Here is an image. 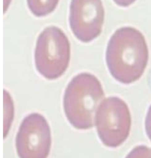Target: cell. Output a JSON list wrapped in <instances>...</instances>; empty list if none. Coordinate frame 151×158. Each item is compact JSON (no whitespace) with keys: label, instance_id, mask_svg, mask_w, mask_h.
I'll return each instance as SVG.
<instances>
[{"label":"cell","instance_id":"cell-1","mask_svg":"<svg viewBox=\"0 0 151 158\" xmlns=\"http://www.w3.org/2000/svg\"><path fill=\"white\" fill-rule=\"evenodd\" d=\"M149 51L144 35L137 29L124 27L109 40L106 61L112 76L124 84L138 80L148 64Z\"/></svg>","mask_w":151,"mask_h":158},{"label":"cell","instance_id":"cell-2","mask_svg":"<svg viewBox=\"0 0 151 158\" xmlns=\"http://www.w3.org/2000/svg\"><path fill=\"white\" fill-rule=\"evenodd\" d=\"M105 97L98 79L88 73L74 77L66 89L63 107L70 124L78 129L93 127L99 106Z\"/></svg>","mask_w":151,"mask_h":158},{"label":"cell","instance_id":"cell-3","mask_svg":"<svg viewBox=\"0 0 151 158\" xmlns=\"http://www.w3.org/2000/svg\"><path fill=\"white\" fill-rule=\"evenodd\" d=\"M34 59L37 71L46 79L62 76L70 59V44L65 33L57 27L46 28L38 37Z\"/></svg>","mask_w":151,"mask_h":158},{"label":"cell","instance_id":"cell-4","mask_svg":"<svg viewBox=\"0 0 151 158\" xmlns=\"http://www.w3.org/2000/svg\"><path fill=\"white\" fill-rule=\"evenodd\" d=\"M95 125L99 137L104 145L117 148L129 136L131 116L129 107L118 97L103 100L97 110Z\"/></svg>","mask_w":151,"mask_h":158},{"label":"cell","instance_id":"cell-5","mask_svg":"<svg viewBox=\"0 0 151 158\" xmlns=\"http://www.w3.org/2000/svg\"><path fill=\"white\" fill-rule=\"evenodd\" d=\"M51 145L50 128L44 116L34 113L24 118L15 139L20 158H47Z\"/></svg>","mask_w":151,"mask_h":158},{"label":"cell","instance_id":"cell-6","mask_svg":"<svg viewBox=\"0 0 151 158\" xmlns=\"http://www.w3.org/2000/svg\"><path fill=\"white\" fill-rule=\"evenodd\" d=\"M105 10L101 0H72L69 23L74 36L89 43L102 32Z\"/></svg>","mask_w":151,"mask_h":158},{"label":"cell","instance_id":"cell-7","mask_svg":"<svg viewBox=\"0 0 151 158\" xmlns=\"http://www.w3.org/2000/svg\"><path fill=\"white\" fill-rule=\"evenodd\" d=\"M28 7L36 17H44L56 9L59 0H27Z\"/></svg>","mask_w":151,"mask_h":158},{"label":"cell","instance_id":"cell-8","mask_svg":"<svg viewBox=\"0 0 151 158\" xmlns=\"http://www.w3.org/2000/svg\"><path fill=\"white\" fill-rule=\"evenodd\" d=\"M145 129L146 134L151 141V106L149 108L145 120Z\"/></svg>","mask_w":151,"mask_h":158},{"label":"cell","instance_id":"cell-9","mask_svg":"<svg viewBox=\"0 0 151 158\" xmlns=\"http://www.w3.org/2000/svg\"><path fill=\"white\" fill-rule=\"evenodd\" d=\"M136 0H113V1L119 6L123 7H129Z\"/></svg>","mask_w":151,"mask_h":158}]
</instances>
